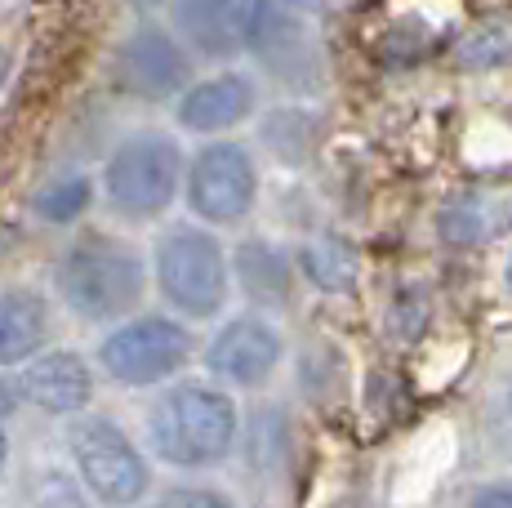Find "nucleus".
<instances>
[{"instance_id":"f257e3e1","label":"nucleus","mask_w":512,"mask_h":508,"mask_svg":"<svg viewBox=\"0 0 512 508\" xmlns=\"http://www.w3.org/2000/svg\"><path fill=\"white\" fill-rule=\"evenodd\" d=\"M58 299L76 312L81 321H112L125 317L143 299L147 268L143 254L116 237H81L63 250L54 268Z\"/></svg>"},{"instance_id":"f03ea898","label":"nucleus","mask_w":512,"mask_h":508,"mask_svg":"<svg viewBox=\"0 0 512 508\" xmlns=\"http://www.w3.org/2000/svg\"><path fill=\"white\" fill-rule=\"evenodd\" d=\"M236 442V402L219 388L179 384L152 410V446L165 464H219Z\"/></svg>"},{"instance_id":"7ed1b4c3","label":"nucleus","mask_w":512,"mask_h":508,"mask_svg":"<svg viewBox=\"0 0 512 508\" xmlns=\"http://www.w3.org/2000/svg\"><path fill=\"white\" fill-rule=\"evenodd\" d=\"M183 148L161 130L121 139L103 165V197L121 219H156L179 197Z\"/></svg>"},{"instance_id":"20e7f679","label":"nucleus","mask_w":512,"mask_h":508,"mask_svg":"<svg viewBox=\"0 0 512 508\" xmlns=\"http://www.w3.org/2000/svg\"><path fill=\"white\" fill-rule=\"evenodd\" d=\"M152 268H156V286H161L165 304L183 312V317H214L228 304L232 268L214 232L192 228V223L170 228L156 241Z\"/></svg>"},{"instance_id":"39448f33","label":"nucleus","mask_w":512,"mask_h":508,"mask_svg":"<svg viewBox=\"0 0 512 508\" xmlns=\"http://www.w3.org/2000/svg\"><path fill=\"white\" fill-rule=\"evenodd\" d=\"M241 5V45L285 85H308L317 76L312 41V0H236Z\"/></svg>"},{"instance_id":"423d86ee","label":"nucleus","mask_w":512,"mask_h":508,"mask_svg":"<svg viewBox=\"0 0 512 508\" xmlns=\"http://www.w3.org/2000/svg\"><path fill=\"white\" fill-rule=\"evenodd\" d=\"M67 446H72L76 473H81L85 491L94 495L98 504L107 508H130L143 500L147 491V464L143 455L134 451V442L103 415L76 419L72 433H67Z\"/></svg>"},{"instance_id":"0eeeda50","label":"nucleus","mask_w":512,"mask_h":508,"mask_svg":"<svg viewBox=\"0 0 512 508\" xmlns=\"http://www.w3.org/2000/svg\"><path fill=\"white\" fill-rule=\"evenodd\" d=\"M183 188H187V210L201 223H236L254 210L259 165H254L250 148H241L232 139H214L183 170Z\"/></svg>"},{"instance_id":"6e6552de","label":"nucleus","mask_w":512,"mask_h":508,"mask_svg":"<svg viewBox=\"0 0 512 508\" xmlns=\"http://www.w3.org/2000/svg\"><path fill=\"white\" fill-rule=\"evenodd\" d=\"M187 357H192V335L174 317H134L98 344V366L125 388L161 384Z\"/></svg>"},{"instance_id":"1a4fd4ad","label":"nucleus","mask_w":512,"mask_h":508,"mask_svg":"<svg viewBox=\"0 0 512 508\" xmlns=\"http://www.w3.org/2000/svg\"><path fill=\"white\" fill-rule=\"evenodd\" d=\"M112 72H116V85L130 99L165 103V99H179L192 85V54L161 23H139L121 41V50H116Z\"/></svg>"},{"instance_id":"9d476101","label":"nucleus","mask_w":512,"mask_h":508,"mask_svg":"<svg viewBox=\"0 0 512 508\" xmlns=\"http://www.w3.org/2000/svg\"><path fill=\"white\" fill-rule=\"evenodd\" d=\"M254 107H259V81L250 72H214L174 99V116L187 134H223L250 121Z\"/></svg>"},{"instance_id":"9b49d317","label":"nucleus","mask_w":512,"mask_h":508,"mask_svg":"<svg viewBox=\"0 0 512 508\" xmlns=\"http://www.w3.org/2000/svg\"><path fill=\"white\" fill-rule=\"evenodd\" d=\"M281 361V335L259 317H236L205 348V366L210 375L228 379V384L254 388L277 370Z\"/></svg>"},{"instance_id":"f8f14e48","label":"nucleus","mask_w":512,"mask_h":508,"mask_svg":"<svg viewBox=\"0 0 512 508\" xmlns=\"http://www.w3.org/2000/svg\"><path fill=\"white\" fill-rule=\"evenodd\" d=\"M441 241L450 246H486V241L512 232V179L472 183L441 205Z\"/></svg>"},{"instance_id":"ddd939ff","label":"nucleus","mask_w":512,"mask_h":508,"mask_svg":"<svg viewBox=\"0 0 512 508\" xmlns=\"http://www.w3.org/2000/svg\"><path fill=\"white\" fill-rule=\"evenodd\" d=\"M170 32L187 54L205 58V63H232L236 54H245L236 0H174Z\"/></svg>"},{"instance_id":"4468645a","label":"nucleus","mask_w":512,"mask_h":508,"mask_svg":"<svg viewBox=\"0 0 512 508\" xmlns=\"http://www.w3.org/2000/svg\"><path fill=\"white\" fill-rule=\"evenodd\" d=\"M14 397L49 410V415H72V410L90 406L94 375L76 353H45V357H32L23 366Z\"/></svg>"},{"instance_id":"2eb2a0df","label":"nucleus","mask_w":512,"mask_h":508,"mask_svg":"<svg viewBox=\"0 0 512 508\" xmlns=\"http://www.w3.org/2000/svg\"><path fill=\"white\" fill-rule=\"evenodd\" d=\"M49 308L36 290H5L0 295V366H23L45 348Z\"/></svg>"},{"instance_id":"dca6fc26","label":"nucleus","mask_w":512,"mask_h":508,"mask_svg":"<svg viewBox=\"0 0 512 508\" xmlns=\"http://www.w3.org/2000/svg\"><path fill=\"white\" fill-rule=\"evenodd\" d=\"M228 268H236V281L254 304H285L290 299V259L272 241H245L236 250V263H228Z\"/></svg>"},{"instance_id":"f3484780","label":"nucleus","mask_w":512,"mask_h":508,"mask_svg":"<svg viewBox=\"0 0 512 508\" xmlns=\"http://www.w3.org/2000/svg\"><path fill=\"white\" fill-rule=\"evenodd\" d=\"M299 268L317 290H352V281H357V250L339 237H317L299 250Z\"/></svg>"},{"instance_id":"a211bd4d","label":"nucleus","mask_w":512,"mask_h":508,"mask_svg":"<svg viewBox=\"0 0 512 508\" xmlns=\"http://www.w3.org/2000/svg\"><path fill=\"white\" fill-rule=\"evenodd\" d=\"M94 201V183L85 174H58L54 183H45L36 192V214L45 223H76Z\"/></svg>"},{"instance_id":"6ab92c4d","label":"nucleus","mask_w":512,"mask_h":508,"mask_svg":"<svg viewBox=\"0 0 512 508\" xmlns=\"http://www.w3.org/2000/svg\"><path fill=\"white\" fill-rule=\"evenodd\" d=\"M512 58V32L499 23L490 27H477L472 36L459 41V67H472V72H481V67H499Z\"/></svg>"},{"instance_id":"aec40b11","label":"nucleus","mask_w":512,"mask_h":508,"mask_svg":"<svg viewBox=\"0 0 512 508\" xmlns=\"http://www.w3.org/2000/svg\"><path fill=\"white\" fill-rule=\"evenodd\" d=\"M263 139H268L277 152H285V161H299L303 148H308V139H312V116L308 112H277V116H268Z\"/></svg>"},{"instance_id":"412c9836","label":"nucleus","mask_w":512,"mask_h":508,"mask_svg":"<svg viewBox=\"0 0 512 508\" xmlns=\"http://www.w3.org/2000/svg\"><path fill=\"white\" fill-rule=\"evenodd\" d=\"M156 508H232L223 500L219 491H205V486H179V491H170Z\"/></svg>"},{"instance_id":"4be33fe9","label":"nucleus","mask_w":512,"mask_h":508,"mask_svg":"<svg viewBox=\"0 0 512 508\" xmlns=\"http://www.w3.org/2000/svg\"><path fill=\"white\" fill-rule=\"evenodd\" d=\"M472 508H512V486H486V491L472 500Z\"/></svg>"},{"instance_id":"5701e85b","label":"nucleus","mask_w":512,"mask_h":508,"mask_svg":"<svg viewBox=\"0 0 512 508\" xmlns=\"http://www.w3.org/2000/svg\"><path fill=\"white\" fill-rule=\"evenodd\" d=\"M14 402H18V397H14V388H9V384H0V419H9V410H14Z\"/></svg>"},{"instance_id":"b1692460","label":"nucleus","mask_w":512,"mask_h":508,"mask_svg":"<svg viewBox=\"0 0 512 508\" xmlns=\"http://www.w3.org/2000/svg\"><path fill=\"white\" fill-rule=\"evenodd\" d=\"M5 76H9V54L0 50V85H5Z\"/></svg>"},{"instance_id":"393cba45","label":"nucleus","mask_w":512,"mask_h":508,"mask_svg":"<svg viewBox=\"0 0 512 508\" xmlns=\"http://www.w3.org/2000/svg\"><path fill=\"white\" fill-rule=\"evenodd\" d=\"M0 468H5V433H0Z\"/></svg>"},{"instance_id":"a878e982","label":"nucleus","mask_w":512,"mask_h":508,"mask_svg":"<svg viewBox=\"0 0 512 508\" xmlns=\"http://www.w3.org/2000/svg\"><path fill=\"white\" fill-rule=\"evenodd\" d=\"M508 286H512V259H508Z\"/></svg>"},{"instance_id":"bb28decb","label":"nucleus","mask_w":512,"mask_h":508,"mask_svg":"<svg viewBox=\"0 0 512 508\" xmlns=\"http://www.w3.org/2000/svg\"><path fill=\"white\" fill-rule=\"evenodd\" d=\"M508 406H512V397H508Z\"/></svg>"}]
</instances>
